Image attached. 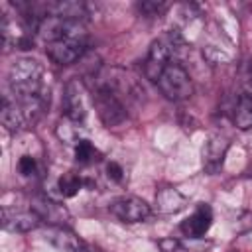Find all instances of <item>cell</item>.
<instances>
[{"instance_id": "1", "label": "cell", "mask_w": 252, "mask_h": 252, "mask_svg": "<svg viewBox=\"0 0 252 252\" xmlns=\"http://www.w3.org/2000/svg\"><path fill=\"white\" fill-rule=\"evenodd\" d=\"M41 75H43V67L39 61L28 59V57L18 59L8 71V81H10L14 98L24 100V98L39 94L45 89L41 83Z\"/></svg>"}, {"instance_id": "2", "label": "cell", "mask_w": 252, "mask_h": 252, "mask_svg": "<svg viewBox=\"0 0 252 252\" xmlns=\"http://www.w3.org/2000/svg\"><path fill=\"white\" fill-rule=\"evenodd\" d=\"M158 89L169 100H185L193 94L191 77L185 71V67L177 61L167 63V67L163 69V73L158 79Z\"/></svg>"}, {"instance_id": "3", "label": "cell", "mask_w": 252, "mask_h": 252, "mask_svg": "<svg viewBox=\"0 0 252 252\" xmlns=\"http://www.w3.org/2000/svg\"><path fill=\"white\" fill-rule=\"evenodd\" d=\"M93 104H94V110H96L100 122L108 128L118 126L120 122L126 120V106L118 98L116 91L110 89L106 83L96 87V91L93 93Z\"/></svg>"}, {"instance_id": "4", "label": "cell", "mask_w": 252, "mask_h": 252, "mask_svg": "<svg viewBox=\"0 0 252 252\" xmlns=\"http://www.w3.org/2000/svg\"><path fill=\"white\" fill-rule=\"evenodd\" d=\"M63 110H65V118L79 122V124L85 122V118H87V87L81 79H71L65 85Z\"/></svg>"}, {"instance_id": "5", "label": "cell", "mask_w": 252, "mask_h": 252, "mask_svg": "<svg viewBox=\"0 0 252 252\" xmlns=\"http://www.w3.org/2000/svg\"><path fill=\"white\" fill-rule=\"evenodd\" d=\"M108 211L122 222H142L150 217V205L140 197H118L108 205Z\"/></svg>"}, {"instance_id": "6", "label": "cell", "mask_w": 252, "mask_h": 252, "mask_svg": "<svg viewBox=\"0 0 252 252\" xmlns=\"http://www.w3.org/2000/svg\"><path fill=\"white\" fill-rule=\"evenodd\" d=\"M30 209L41 219V222H47L49 226H67V222L71 219L69 211L63 205H59L57 201H53L45 195L32 197Z\"/></svg>"}, {"instance_id": "7", "label": "cell", "mask_w": 252, "mask_h": 252, "mask_svg": "<svg viewBox=\"0 0 252 252\" xmlns=\"http://www.w3.org/2000/svg\"><path fill=\"white\" fill-rule=\"evenodd\" d=\"M47 55L51 61H55L57 65H71L75 61H79L85 53V39H77V37H67V39H59V41H51L45 47Z\"/></svg>"}, {"instance_id": "8", "label": "cell", "mask_w": 252, "mask_h": 252, "mask_svg": "<svg viewBox=\"0 0 252 252\" xmlns=\"http://www.w3.org/2000/svg\"><path fill=\"white\" fill-rule=\"evenodd\" d=\"M230 140L222 134H211L207 142L203 144L201 156H203V169L207 173H217L224 161V156L228 152Z\"/></svg>"}, {"instance_id": "9", "label": "cell", "mask_w": 252, "mask_h": 252, "mask_svg": "<svg viewBox=\"0 0 252 252\" xmlns=\"http://www.w3.org/2000/svg\"><path fill=\"white\" fill-rule=\"evenodd\" d=\"M41 224V219L32 211H18V209H2V228L8 232H30Z\"/></svg>"}, {"instance_id": "10", "label": "cell", "mask_w": 252, "mask_h": 252, "mask_svg": "<svg viewBox=\"0 0 252 252\" xmlns=\"http://www.w3.org/2000/svg\"><path fill=\"white\" fill-rule=\"evenodd\" d=\"M213 224V209L207 205V203H199L195 213L189 215L181 224V232L187 236V238H201Z\"/></svg>"}, {"instance_id": "11", "label": "cell", "mask_w": 252, "mask_h": 252, "mask_svg": "<svg viewBox=\"0 0 252 252\" xmlns=\"http://www.w3.org/2000/svg\"><path fill=\"white\" fill-rule=\"evenodd\" d=\"M156 211L161 215H175L187 207V197L175 187H161L156 193Z\"/></svg>"}, {"instance_id": "12", "label": "cell", "mask_w": 252, "mask_h": 252, "mask_svg": "<svg viewBox=\"0 0 252 252\" xmlns=\"http://www.w3.org/2000/svg\"><path fill=\"white\" fill-rule=\"evenodd\" d=\"M43 238L51 246H55L57 250H61V252H75L83 244L79 240V236L71 228H67V226H49L47 224V228L43 232Z\"/></svg>"}, {"instance_id": "13", "label": "cell", "mask_w": 252, "mask_h": 252, "mask_svg": "<svg viewBox=\"0 0 252 252\" xmlns=\"http://www.w3.org/2000/svg\"><path fill=\"white\" fill-rule=\"evenodd\" d=\"M0 122L6 130L10 132H18L22 130L24 126H28V120L24 116V110L22 106L16 102V100H10L8 96H4L2 100V108H0Z\"/></svg>"}, {"instance_id": "14", "label": "cell", "mask_w": 252, "mask_h": 252, "mask_svg": "<svg viewBox=\"0 0 252 252\" xmlns=\"http://www.w3.org/2000/svg\"><path fill=\"white\" fill-rule=\"evenodd\" d=\"M232 122L240 130H250L252 128V98L248 94L238 96L234 112H232Z\"/></svg>"}, {"instance_id": "15", "label": "cell", "mask_w": 252, "mask_h": 252, "mask_svg": "<svg viewBox=\"0 0 252 252\" xmlns=\"http://www.w3.org/2000/svg\"><path fill=\"white\" fill-rule=\"evenodd\" d=\"M81 124L79 122H73V120H69V118H65V120H61L59 124H57V128H55V134H57V138L63 142V144H67V146H77L81 140H87V138H81Z\"/></svg>"}, {"instance_id": "16", "label": "cell", "mask_w": 252, "mask_h": 252, "mask_svg": "<svg viewBox=\"0 0 252 252\" xmlns=\"http://www.w3.org/2000/svg\"><path fill=\"white\" fill-rule=\"evenodd\" d=\"M83 185H85V181H83V179H81L77 173H73V171H67V173H63V175L59 177V183H57L61 197H65V199H71V197H75Z\"/></svg>"}, {"instance_id": "17", "label": "cell", "mask_w": 252, "mask_h": 252, "mask_svg": "<svg viewBox=\"0 0 252 252\" xmlns=\"http://www.w3.org/2000/svg\"><path fill=\"white\" fill-rule=\"evenodd\" d=\"M100 152L89 142V140H81L77 146H75V159L77 163H83V165H89V163H94V161H100Z\"/></svg>"}, {"instance_id": "18", "label": "cell", "mask_w": 252, "mask_h": 252, "mask_svg": "<svg viewBox=\"0 0 252 252\" xmlns=\"http://www.w3.org/2000/svg\"><path fill=\"white\" fill-rule=\"evenodd\" d=\"M167 2H161V0H142V2H138V10L144 14V16H148V18H152V16H159L161 12H165L167 10Z\"/></svg>"}, {"instance_id": "19", "label": "cell", "mask_w": 252, "mask_h": 252, "mask_svg": "<svg viewBox=\"0 0 252 252\" xmlns=\"http://www.w3.org/2000/svg\"><path fill=\"white\" fill-rule=\"evenodd\" d=\"M203 57H205V61L209 65H222V63H228L230 61V55L224 53L222 49L215 47V45H207L203 49Z\"/></svg>"}, {"instance_id": "20", "label": "cell", "mask_w": 252, "mask_h": 252, "mask_svg": "<svg viewBox=\"0 0 252 252\" xmlns=\"http://www.w3.org/2000/svg\"><path fill=\"white\" fill-rule=\"evenodd\" d=\"M158 246L161 252H189L183 242L179 238H173V236H167V238H159L158 240Z\"/></svg>"}, {"instance_id": "21", "label": "cell", "mask_w": 252, "mask_h": 252, "mask_svg": "<svg viewBox=\"0 0 252 252\" xmlns=\"http://www.w3.org/2000/svg\"><path fill=\"white\" fill-rule=\"evenodd\" d=\"M234 230L236 232H250L252 230V211H242L238 217H236V222H234Z\"/></svg>"}, {"instance_id": "22", "label": "cell", "mask_w": 252, "mask_h": 252, "mask_svg": "<svg viewBox=\"0 0 252 252\" xmlns=\"http://www.w3.org/2000/svg\"><path fill=\"white\" fill-rule=\"evenodd\" d=\"M18 169H20V173L26 175V177L33 175L35 169H37V161H35V158H32V156H22L20 161H18Z\"/></svg>"}, {"instance_id": "23", "label": "cell", "mask_w": 252, "mask_h": 252, "mask_svg": "<svg viewBox=\"0 0 252 252\" xmlns=\"http://www.w3.org/2000/svg\"><path fill=\"white\" fill-rule=\"evenodd\" d=\"M33 45H35V41H33L32 33H22V35H18V37H16V41H14V47H16V49H20V51L33 49Z\"/></svg>"}, {"instance_id": "24", "label": "cell", "mask_w": 252, "mask_h": 252, "mask_svg": "<svg viewBox=\"0 0 252 252\" xmlns=\"http://www.w3.org/2000/svg\"><path fill=\"white\" fill-rule=\"evenodd\" d=\"M106 175H108V179H112V181H122L124 171H122V167H120L116 161H110V163H106Z\"/></svg>"}, {"instance_id": "25", "label": "cell", "mask_w": 252, "mask_h": 252, "mask_svg": "<svg viewBox=\"0 0 252 252\" xmlns=\"http://www.w3.org/2000/svg\"><path fill=\"white\" fill-rule=\"evenodd\" d=\"M75 252H100V250H96V248H93V246H87V244H81Z\"/></svg>"}]
</instances>
